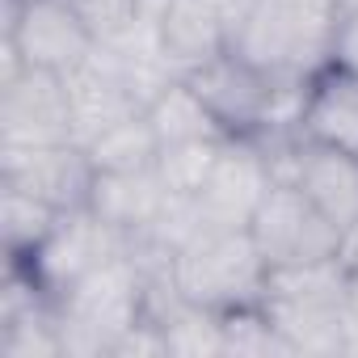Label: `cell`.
Returning a JSON list of instances; mask_svg holds the SVG:
<instances>
[{"instance_id":"1","label":"cell","mask_w":358,"mask_h":358,"mask_svg":"<svg viewBox=\"0 0 358 358\" xmlns=\"http://www.w3.org/2000/svg\"><path fill=\"white\" fill-rule=\"evenodd\" d=\"M341 0H249L232 51L274 80H312L333 64Z\"/></svg>"},{"instance_id":"2","label":"cell","mask_w":358,"mask_h":358,"mask_svg":"<svg viewBox=\"0 0 358 358\" xmlns=\"http://www.w3.org/2000/svg\"><path fill=\"white\" fill-rule=\"evenodd\" d=\"M143 303H148V270L131 249H122L85 278H76L55 299L64 354L80 358L114 354V341L143 320Z\"/></svg>"},{"instance_id":"3","label":"cell","mask_w":358,"mask_h":358,"mask_svg":"<svg viewBox=\"0 0 358 358\" xmlns=\"http://www.w3.org/2000/svg\"><path fill=\"white\" fill-rule=\"evenodd\" d=\"M354 282L358 274L345 266V257L278 266L270 270L262 312L287 337L291 354H337V324Z\"/></svg>"},{"instance_id":"4","label":"cell","mask_w":358,"mask_h":358,"mask_svg":"<svg viewBox=\"0 0 358 358\" xmlns=\"http://www.w3.org/2000/svg\"><path fill=\"white\" fill-rule=\"evenodd\" d=\"M173 282L199 308L241 312L262 308L270 266L249 228H203L173 253Z\"/></svg>"},{"instance_id":"5","label":"cell","mask_w":358,"mask_h":358,"mask_svg":"<svg viewBox=\"0 0 358 358\" xmlns=\"http://www.w3.org/2000/svg\"><path fill=\"white\" fill-rule=\"evenodd\" d=\"M249 236L257 241L270 270L329 262V257H341V245H345V232L295 182H278V177L249 224Z\"/></svg>"},{"instance_id":"6","label":"cell","mask_w":358,"mask_h":358,"mask_svg":"<svg viewBox=\"0 0 358 358\" xmlns=\"http://www.w3.org/2000/svg\"><path fill=\"white\" fill-rule=\"evenodd\" d=\"M76 143L72 101L59 72L17 68L0 85V148H51Z\"/></svg>"},{"instance_id":"7","label":"cell","mask_w":358,"mask_h":358,"mask_svg":"<svg viewBox=\"0 0 358 358\" xmlns=\"http://www.w3.org/2000/svg\"><path fill=\"white\" fill-rule=\"evenodd\" d=\"M97 34L64 5V0H5V51H13L26 68L72 72Z\"/></svg>"},{"instance_id":"8","label":"cell","mask_w":358,"mask_h":358,"mask_svg":"<svg viewBox=\"0 0 358 358\" xmlns=\"http://www.w3.org/2000/svg\"><path fill=\"white\" fill-rule=\"evenodd\" d=\"M274 186V164L253 135H228L207 186L194 194L203 228H249L266 190Z\"/></svg>"},{"instance_id":"9","label":"cell","mask_w":358,"mask_h":358,"mask_svg":"<svg viewBox=\"0 0 358 358\" xmlns=\"http://www.w3.org/2000/svg\"><path fill=\"white\" fill-rule=\"evenodd\" d=\"M266 156L274 164L278 182H295L341 232L354 228V220H358V156L329 148V143H316L308 135L299 143L266 148Z\"/></svg>"},{"instance_id":"10","label":"cell","mask_w":358,"mask_h":358,"mask_svg":"<svg viewBox=\"0 0 358 358\" xmlns=\"http://www.w3.org/2000/svg\"><path fill=\"white\" fill-rule=\"evenodd\" d=\"M122 249H131L122 232H114L89 207H76V211L59 215V224L51 228V236L26 257V270L34 274V282L51 299H59L76 278H85L89 270H97L101 262H110Z\"/></svg>"},{"instance_id":"11","label":"cell","mask_w":358,"mask_h":358,"mask_svg":"<svg viewBox=\"0 0 358 358\" xmlns=\"http://www.w3.org/2000/svg\"><path fill=\"white\" fill-rule=\"evenodd\" d=\"M0 182L51 203L55 211H76V207H89L97 169L80 143L0 148Z\"/></svg>"},{"instance_id":"12","label":"cell","mask_w":358,"mask_h":358,"mask_svg":"<svg viewBox=\"0 0 358 358\" xmlns=\"http://www.w3.org/2000/svg\"><path fill=\"white\" fill-rule=\"evenodd\" d=\"M64 85H68V101H72V122H76V143L80 148L93 143L114 122L148 110L143 97L135 93V85L127 80L118 55L101 38L72 72H64Z\"/></svg>"},{"instance_id":"13","label":"cell","mask_w":358,"mask_h":358,"mask_svg":"<svg viewBox=\"0 0 358 358\" xmlns=\"http://www.w3.org/2000/svg\"><path fill=\"white\" fill-rule=\"evenodd\" d=\"M186 80L199 89V97L207 101V110L220 118V127L228 135H257L266 127L270 97H274V76L257 72L232 47L224 55H215L211 64L194 68Z\"/></svg>"},{"instance_id":"14","label":"cell","mask_w":358,"mask_h":358,"mask_svg":"<svg viewBox=\"0 0 358 358\" xmlns=\"http://www.w3.org/2000/svg\"><path fill=\"white\" fill-rule=\"evenodd\" d=\"M156 30H160V47L169 64L182 76H190L194 68L211 64L215 55L232 47L228 17L211 9L207 0H164V9L156 13Z\"/></svg>"},{"instance_id":"15","label":"cell","mask_w":358,"mask_h":358,"mask_svg":"<svg viewBox=\"0 0 358 358\" xmlns=\"http://www.w3.org/2000/svg\"><path fill=\"white\" fill-rule=\"evenodd\" d=\"M164 207H169V186L160 182L156 164L131 173H97L89 194V211L101 215L114 232H122L127 245L148 236Z\"/></svg>"},{"instance_id":"16","label":"cell","mask_w":358,"mask_h":358,"mask_svg":"<svg viewBox=\"0 0 358 358\" xmlns=\"http://www.w3.org/2000/svg\"><path fill=\"white\" fill-rule=\"evenodd\" d=\"M303 135L358 156V76L345 68H324L308 89Z\"/></svg>"},{"instance_id":"17","label":"cell","mask_w":358,"mask_h":358,"mask_svg":"<svg viewBox=\"0 0 358 358\" xmlns=\"http://www.w3.org/2000/svg\"><path fill=\"white\" fill-rule=\"evenodd\" d=\"M148 118H152V131H156L160 148L194 143V139H228V131L220 127V118L207 110V101L199 97V89H194L186 76L173 80V85L148 106Z\"/></svg>"},{"instance_id":"18","label":"cell","mask_w":358,"mask_h":358,"mask_svg":"<svg viewBox=\"0 0 358 358\" xmlns=\"http://www.w3.org/2000/svg\"><path fill=\"white\" fill-rule=\"evenodd\" d=\"M89 160L97 173H131V169H152L160 156V139L152 131L148 110L131 114L122 122H114L110 131H101L93 143H85Z\"/></svg>"},{"instance_id":"19","label":"cell","mask_w":358,"mask_h":358,"mask_svg":"<svg viewBox=\"0 0 358 358\" xmlns=\"http://www.w3.org/2000/svg\"><path fill=\"white\" fill-rule=\"evenodd\" d=\"M0 215H5V245H9V253H13V262H26L47 236H51V228L59 224V215L64 211H55L51 203H43V199H34V194H26V190H17V186H5L0 182Z\"/></svg>"},{"instance_id":"20","label":"cell","mask_w":358,"mask_h":358,"mask_svg":"<svg viewBox=\"0 0 358 358\" xmlns=\"http://www.w3.org/2000/svg\"><path fill=\"white\" fill-rule=\"evenodd\" d=\"M220 148H224V139H194V143L160 148L156 173H160V182L169 186V194L194 199V194L207 186V177H211V169H215V160H220Z\"/></svg>"},{"instance_id":"21","label":"cell","mask_w":358,"mask_h":358,"mask_svg":"<svg viewBox=\"0 0 358 358\" xmlns=\"http://www.w3.org/2000/svg\"><path fill=\"white\" fill-rule=\"evenodd\" d=\"M64 5H68L97 38L122 34V30L143 13V0H64Z\"/></svg>"},{"instance_id":"22","label":"cell","mask_w":358,"mask_h":358,"mask_svg":"<svg viewBox=\"0 0 358 358\" xmlns=\"http://www.w3.org/2000/svg\"><path fill=\"white\" fill-rule=\"evenodd\" d=\"M333 68H345L358 76V13H341L333 34Z\"/></svg>"},{"instance_id":"23","label":"cell","mask_w":358,"mask_h":358,"mask_svg":"<svg viewBox=\"0 0 358 358\" xmlns=\"http://www.w3.org/2000/svg\"><path fill=\"white\" fill-rule=\"evenodd\" d=\"M207 5H211V9H220V13L228 17V26H236V22H241V13L249 9V0H207Z\"/></svg>"},{"instance_id":"24","label":"cell","mask_w":358,"mask_h":358,"mask_svg":"<svg viewBox=\"0 0 358 358\" xmlns=\"http://www.w3.org/2000/svg\"><path fill=\"white\" fill-rule=\"evenodd\" d=\"M341 257H345V266L358 274V220H354V228L345 232V245H341Z\"/></svg>"},{"instance_id":"25","label":"cell","mask_w":358,"mask_h":358,"mask_svg":"<svg viewBox=\"0 0 358 358\" xmlns=\"http://www.w3.org/2000/svg\"><path fill=\"white\" fill-rule=\"evenodd\" d=\"M160 9H164V0H143V13H148V17H156Z\"/></svg>"},{"instance_id":"26","label":"cell","mask_w":358,"mask_h":358,"mask_svg":"<svg viewBox=\"0 0 358 358\" xmlns=\"http://www.w3.org/2000/svg\"><path fill=\"white\" fill-rule=\"evenodd\" d=\"M341 13H358V0H341Z\"/></svg>"}]
</instances>
